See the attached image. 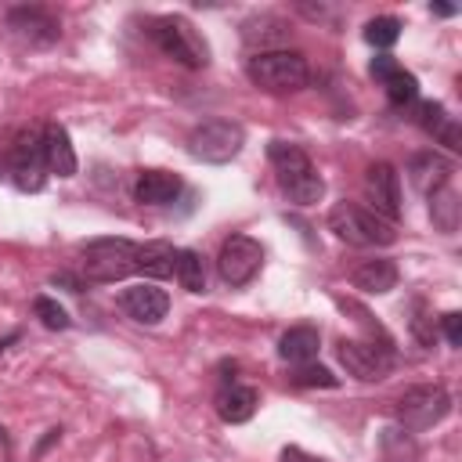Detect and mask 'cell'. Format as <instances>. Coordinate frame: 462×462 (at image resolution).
Wrapping results in <instances>:
<instances>
[{"label":"cell","instance_id":"cell-1","mask_svg":"<svg viewBox=\"0 0 462 462\" xmlns=\"http://www.w3.org/2000/svg\"><path fill=\"white\" fill-rule=\"evenodd\" d=\"M267 159H271L274 177H278V188L285 191L289 202L314 206L325 195V180H321V173L314 170L310 155L300 144H292V141H271L267 144Z\"/></svg>","mask_w":462,"mask_h":462},{"label":"cell","instance_id":"cell-2","mask_svg":"<svg viewBox=\"0 0 462 462\" xmlns=\"http://www.w3.org/2000/svg\"><path fill=\"white\" fill-rule=\"evenodd\" d=\"M245 76L253 79V87H260L267 94H292L310 83V65L300 51L274 47V51L253 54L245 61Z\"/></svg>","mask_w":462,"mask_h":462},{"label":"cell","instance_id":"cell-3","mask_svg":"<svg viewBox=\"0 0 462 462\" xmlns=\"http://www.w3.org/2000/svg\"><path fill=\"white\" fill-rule=\"evenodd\" d=\"M148 40L177 65L184 69H206L209 65V43L199 36V29L180 14H159L148 22Z\"/></svg>","mask_w":462,"mask_h":462},{"label":"cell","instance_id":"cell-4","mask_svg":"<svg viewBox=\"0 0 462 462\" xmlns=\"http://www.w3.org/2000/svg\"><path fill=\"white\" fill-rule=\"evenodd\" d=\"M328 231L346 242V245H361V249H372V245H390L397 238L393 224H386L383 217H375L368 206L361 202H336L328 209Z\"/></svg>","mask_w":462,"mask_h":462},{"label":"cell","instance_id":"cell-5","mask_svg":"<svg viewBox=\"0 0 462 462\" xmlns=\"http://www.w3.org/2000/svg\"><path fill=\"white\" fill-rule=\"evenodd\" d=\"M79 271L87 282H119L130 271H137V242L130 238H94L83 256H79Z\"/></svg>","mask_w":462,"mask_h":462},{"label":"cell","instance_id":"cell-6","mask_svg":"<svg viewBox=\"0 0 462 462\" xmlns=\"http://www.w3.org/2000/svg\"><path fill=\"white\" fill-rule=\"evenodd\" d=\"M245 144V126L235 119H209L188 134V155L199 162H231Z\"/></svg>","mask_w":462,"mask_h":462},{"label":"cell","instance_id":"cell-7","mask_svg":"<svg viewBox=\"0 0 462 462\" xmlns=\"http://www.w3.org/2000/svg\"><path fill=\"white\" fill-rule=\"evenodd\" d=\"M451 411V397L444 386L437 383H422V386H411L401 393L397 408H393V419L401 422V430L408 433H419V430H430L437 422H444Z\"/></svg>","mask_w":462,"mask_h":462},{"label":"cell","instance_id":"cell-8","mask_svg":"<svg viewBox=\"0 0 462 462\" xmlns=\"http://www.w3.org/2000/svg\"><path fill=\"white\" fill-rule=\"evenodd\" d=\"M7 177L18 191H40L47 180V162H43V137L40 130H18L14 144L7 152Z\"/></svg>","mask_w":462,"mask_h":462},{"label":"cell","instance_id":"cell-9","mask_svg":"<svg viewBox=\"0 0 462 462\" xmlns=\"http://www.w3.org/2000/svg\"><path fill=\"white\" fill-rule=\"evenodd\" d=\"M260 267H263V245L256 238H249V235L224 238V245L217 253V274L224 285L242 289L260 274Z\"/></svg>","mask_w":462,"mask_h":462},{"label":"cell","instance_id":"cell-10","mask_svg":"<svg viewBox=\"0 0 462 462\" xmlns=\"http://www.w3.org/2000/svg\"><path fill=\"white\" fill-rule=\"evenodd\" d=\"M339 354V365L354 375V379H365V383H375V379H386L393 372V346L383 339H339L336 346Z\"/></svg>","mask_w":462,"mask_h":462},{"label":"cell","instance_id":"cell-11","mask_svg":"<svg viewBox=\"0 0 462 462\" xmlns=\"http://www.w3.org/2000/svg\"><path fill=\"white\" fill-rule=\"evenodd\" d=\"M7 32L29 47H51L58 43L61 36V25L58 18L47 11V7H36V4H22V7H11L7 11Z\"/></svg>","mask_w":462,"mask_h":462},{"label":"cell","instance_id":"cell-12","mask_svg":"<svg viewBox=\"0 0 462 462\" xmlns=\"http://www.w3.org/2000/svg\"><path fill=\"white\" fill-rule=\"evenodd\" d=\"M365 199H368V209L386 224L401 220V177L390 162H372L365 170Z\"/></svg>","mask_w":462,"mask_h":462},{"label":"cell","instance_id":"cell-13","mask_svg":"<svg viewBox=\"0 0 462 462\" xmlns=\"http://www.w3.org/2000/svg\"><path fill=\"white\" fill-rule=\"evenodd\" d=\"M119 307H123L126 318H134V321H141V325H159V321L166 318V310H170V296H166V289L144 282V285L123 289Z\"/></svg>","mask_w":462,"mask_h":462},{"label":"cell","instance_id":"cell-14","mask_svg":"<svg viewBox=\"0 0 462 462\" xmlns=\"http://www.w3.org/2000/svg\"><path fill=\"white\" fill-rule=\"evenodd\" d=\"M411 119L419 130H426L433 141H440L448 152H462V130L455 123V116H448V108L440 101H415Z\"/></svg>","mask_w":462,"mask_h":462},{"label":"cell","instance_id":"cell-15","mask_svg":"<svg viewBox=\"0 0 462 462\" xmlns=\"http://www.w3.org/2000/svg\"><path fill=\"white\" fill-rule=\"evenodd\" d=\"M40 137H43V162H47V173H54V177H72L76 173V148H72V141H69V130L61 126V123H47L43 130H40Z\"/></svg>","mask_w":462,"mask_h":462},{"label":"cell","instance_id":"cell-16","mask_svg":"<svg viewBox=\"0 0 462 462\" xmlns=\"http://www.w3.org/2000/svg\"><path fill=\"white\" fill-rule=\"evenodd\" d=\"M180 177L170 170H141L134 180V199L141 206H170L180 195Z\"/></svg>","mask_w":462,"mask_h":462},{"label":"cell","instance_id":"cell-17","mask_svg":"<svg viewBox=\"0 0 462 462\" xmlns=\"http://www.w3.org/2000/svg\"><path fill=\"white\" fill-rule=\"evenodd\" d=\"M217 415L224 419V422H231V426H238V422H249L253 419V411H256V404H260V393L253 390V386H245V383H224L220 390H217Z\"/></svg>","mask_w":462,"mask_h":462},{"label":"cell","instance_id":"cell-18","mask_svg":"<svg viewBox=\"0 0 462 462\" xmlns=\"http://www.w3.org/2000/svg\"><path fill=\"white\" fill-rule=\"evenodd\" d=\"M350 282H354V289H361V292H368V296H383V292L397 289L401 271H397V263H393L390 256H375V260H365V263L350 274Z\"/></svg>","mask_w":462,"mask_h":462},{"label":"cell","instance_id":"cell-19","mask_svg":"<svg viewBox=\"0 0 462 462\" xmlns=\"http://www.w3.org/2000/svg\"><path fill=\"white\" fill-rule=\"evenodd\" d=\"M318 346H321V336H318V328H310V325H296V328H289L282 339H278V357L285 361V365H310L314 357H318Z\"/></svg>","mask_w":462,"mask_h":462},{"label":"cell","instance_id":"cell-20","mask_svg":"<svg viewBox=\"0 0 462 462\" xmlns=\"http://www.w3.org/2000/svg\"><path fill=\"white\" fill-rule=\"evenodd\" d=\"M173 267H177V249L170 242L155 238V242H141L137 245V271L144 278H155V282L159 278H170Z\"/></svg>","mask_w":462,"mask_h":462},{"label":"cell","instance_id":"cell-21","mask_svg":"<svg viewBox=\"0 0 462 462\" xmlns=\"http://www.w3.org/2000/svg\"><path fill=\"white\" fill-rule=\"evenodd\" d=\"M411 180L430 195V191H437V188H444L448 180H451V162L444 159V155H437V152H422V155H415L411 159Z\"/></svg>","mask_w":462,"mask_h":462},{"label":"cell","instance_id":"cell-22","mask_svg":"<svg viewBox=\"0 0 462 462\" xmlns=\"http://www.w3.org/2000/svg\"><path fill=\"white\" fill-rule=\"evenodd\" d=\"M177 282L188 292H202L206 289V256L199 249H177V267H173Z\"/></svg>","mask_w":462,"mask_h":462},{"label":"cell","instance_id":"cell-23","mask_svg":"<svg viewBox=\"0 0 462 462\" xmlns=\"http://www.w3.org/2000/svg\"><path fill=\"white\" fill-rule=\"evenodd\" d=\"M430 217H433V224H437L444 235L455 231V224H458V195H455L448 184L437 188V191H430Z\"/></svg>","mask_w":462,"mask_h":462},{"label":"cell","instance_id":"cell-24","mask_svg":"<svg viewBox=\"0 0 462 462\" xmlns=\"http://www.w3.org/2000/svg\"><path fill=\"white\" fill-rule=\"evenodd\" d=\"M383 87H386V97H390V105H393V108L415 105V97H419V79H415L411 72H404V69H397Z\"/></svg>","mask_w":462,"mask_h":462},{"label":"cell","instance_id":"cell-25","mask_svg":"<svg viewBox=\"0 0 462 462\" xmlns=\"http://www.w3.org/2000/svg\"><path fill=\"white\" fill-rule=\"evenodd\" d=\"M32 314H36V318H40V325H43V328H51V332H65V328L72 325L69 310H65L61 303H54L51 296H36V300H32Z\"/></svg>","mask_w":462,"mask_h":462},{"label":"cell","instance_id":"cell-26","mask_svg":"<svg viewBox=\"0 0 462 462\" xmlns=\"http://www.w3.org/2000/svg\"><path fill=\"white\" fill-rule=\"evenodd\" d=\"M365 40H368L372 47H393V43L401 40V18H393V14L372 18V22L365 25Z\"/></svg>","mask_w":462,"mask_h":462},{"label":"cell","instance_id":"cell-27","mask_svg":"<svg viewBox=\"0 0 462 462\" xmlns=\"http://www.w3.org/2000/svg\"><path fill=\"white\" fill-rule=\"evenodd\" d=\"M292 383H296V386H325V390L339 386V379H336L328 368H321V365H300L296 375H292Z\"/></svg>","mask_w":462,"mask_h":462},{"label":"cell","instance_id":"cell-28","mask_svg":"<svg viewBox=\"0 0 462 462\" xmlns=\"http://www.w3.org/2000/svg\"><path fill=\"white\" fill-rule=\"evenodd\" d=\"M397 69H401V61H397L393 54H375V58H372V65H368L372 79H379V83H386V79H390Z\"/></svg>","mask_w":462,"mask_h":462},{"label":"cell","instance_id":"cell-29","mask_svg":"<svg viewBox=\"0 0 462 462\" xmlns=\"http://www.w3.org/2000/svg\"><path fill=\"white\" fill-rule=\"evenodd\" d=\"M440 332H444V339H448L451 346H462V314H458V310L440 314Z\"/></svg>","mask_w":462,"mask_h":462},{"label":"cell","instance_id":"cell-30","mask_svg":"<svg viewBox=\"0 0 462 462\" xmlns=\"http://www.w3.org/2000/svg\"><path fill=\"white\" fill-rule=\"evenodd\" d=\"M278 462H325V458H314L303 448H282V458Z\"/></svg>","mask_w":462,"mask_h":462},{"label":"cell","instance_id":"cell-31","mask_svg":"<svg viewBox=\"0 0 462 462\" xmlns=\"http://www.w3.org/2000/svg\"><path fill=\"white\" fill-rule=\"evenodd\" d=\"M51 282H54V285H65L69 292H79V282H76V278H69V274H54Z\"/></svg>","mask_w":462,"mask_h":462},{"label":"cell","instance_id":"cell-32","mask_svg":"<svg viewBox=\"0 0 462 462\" xmlns=\"http://www.w3.org/2000/svg\"><path fill=\"white\" fill-rule=\"evenodd\" d=\"M430 11H433V14H440V18L455 14V7H448V4H430Z\"/></svg>","mask_w":462,"mask_h":462}]
</instances>
